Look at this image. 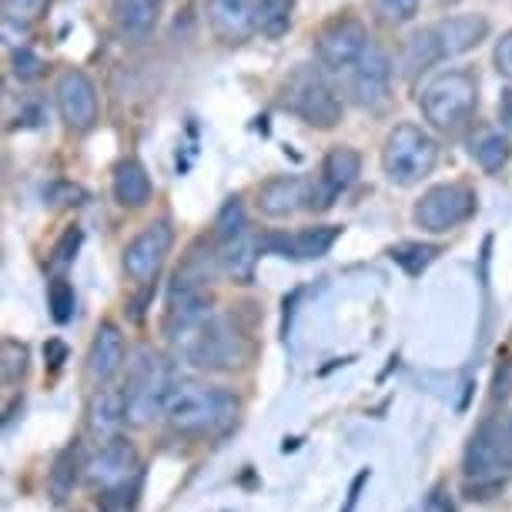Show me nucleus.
<instances>
[{"mask_svg": "<svg viewBox=\"0 0 512 512\" xmlns=\"http://www.w3.org/2000/svg\"><path fill=\"white\" fill-rule=\"evenodd\" d=\"M164 415H168L171 429L181 432V436H218L235 422L238 402L231 392L215 389V385L178 382Z\"/></svg>", "mask_w": 512, "mask_h": 512, "instance_id": "1", "label": "nucleus"}, {"mask_svg": "<svg viewBox=\"0 0 512 512\" xmlns=\"http://www.w3.org/2000/svg\"><path fill=\"white\" fill-rule=\"evenodd\" d=\"M479 104V84L469 71H442L425 81L419 108L436 131H459Z\"/></svg>", "mask_w": 512, "mask_h": 512, "instance_id": "2", "label": "nucleus"}, {"mask_svg": "<svg viewBox=\"0 0 512 512\" xmlns=\"http://www.w3.org/2000/svg\"><path fill=\"white\" fill-rule=\"evenodd\" d=\"M439 161V144L429 131H422L419 124H395L385 138L382 148V171L392 185L412 188L419 185L425 175H432Z\"/></svg>", "mask_w": 512, "mask_h": 512, "instance_id": "3", "label": "nucleus"}, {"mask_svg": "<svg viewBox=\"0 0 512 512\" xmlns=\"http://www.w3.org/2000/svg\"><path fill=\"white\" fill-rule=\"evenodd\" d=\"M181 352L201 372H231L248 359V338L231 315H211L181 342Z\"/></svg>", "mask_w": 512, "mask_h": 512, "instance_id": "4", "label": "nucleus"}, {"mask_svg": "<svg viewBox=\"0 0 512 512\" xmlns=\"http://www.w3.org/2000/svg\"><path fill=\"white\" fill-rule=\"evenodd\" d=\"M175 375H171V362L161 355H141L134 365L128 389H124V419L131 425H148L168 409V399L175 392Z\"/></svg>", "mask_w": 512, "mask_h": 512, "instance_id": "5", "label": "nucleus"}, {"mask_svg": "<svg viewBox=\"0 0 512 512\" xmlns=\"http://www.w3.org/2000/svg\"><path fill=\"white\" fill-rule=\"evenodd\" d=\"M282 108L312 128H335L342 121V101L335 98L322 71H315L312 64H302L288 74V81L282 84Z\"/></svg>", "mask_w": 512, "mask_h": 512, "instance_id": "6", "label": "nucleus"}, {"mask_svg": "<svg viewBox=\"0 0 512 512\" xmlns=\"http://www.w3.org/2000/svg\"><path fill=\"white\" fill-rule=\"evenodd\" d=\"M466 479L486 482V479H506L512 469V412L506 419H486L482 429L472 436L466 459H462Z\"/></svg>", "mask_w": 512, "mask_h": 512, "instance_id": "7", "label": "nucleus"}, {"mask_svg": "<svg viewBox=\"0 0 512 512\" xmlns=\"http://www.w3.org/2000/svg\"><path fill=\"white\" fill-rule=\"evenodd\" d=\"M472 215H476V191L469 185H456V181L429 188L412 211L415 225L429 231V235H446V231L459 228Z\"/></svg>", "mask_w": 512, "mask_h": 512, "instance_id": "8", "label": "nucleus"}, {"mask_svg": "<svg viewBox=\"0 0 512 512\" xmlns=\"http://www.w3.org/2000/svg\"><path fill=\"white\" fill-rule=\"evenodd\" d=\"M369 31H365V24L359 17H335V21H328L322 31H318V57H322L325 67H332L338 74H349L355 64H359V57L365 54V47H369Z\"/></svg>", "mask_w": 512, "mask_h": 512, "instance_id": "9", "label": "nucleus"}, {"mask_svg": "<svg viewBox=\"0 0 512 512\" xmlns=\"http://www.w3.org/2000/svg\"><path fill=\"white\" fill-rule=\"evenodd\" d=\"M54 101L67 128L88 131L91 124L98 121V91H94L91 77L84 71H77V67H67V71L57 74Z\"/></svg>", "mask_w": 512, "mask_h": 512, "instance_id": "10", "label": "nucleus"}, {"mask_svg": "<svg viewBox=\"0 0 512 512\" xmlns=\"http://www.w3.org/2000/svg\"><path fill=\"white\" fill-rule=\"evenodd\" d=\"M171 245H175V231H171V225L168 221H154V225L144 228L141 235L124 248V272L141 285L151 282V278L161 272Z\"/></svg>", "mask_w": 512, "mask_h": 512, "instance_id": "11", "label": "nucleus"}, {"mask_svg": "<svg viewBox=\"0 0 512 512\" xmlns=\"http://www.w3.org/2000/svg\"><path fill=\"white\" fill-rule=\"evenodd\" d=\"M362 175V154L355 148H345V144H338L325 154L322 161V178H318V188L312 185V198H308V208L312 211H325L332 208V201L342 195V191H349L355 181Z\"/></svg>", "mask_w": 512, "mask_h": 512, "instance_id": "12", "label": "nucleus"}, {"mask_svg": "<svg viewBox=\"0 0 512 512\" xmlns=\"http://www.w3.org/2000/svg\"><path fill=\"white\" fill-rule=\"evenodd\" d=\"M88 482L94 489H101V492H111V489H121V486H128L131 479H138L141 476V469H138V452H134L131 442H124L114 436L111 442H104L101 452L88 462Z\"/></svg>", "mask_w": 512, "mask_h": 512, "instance_id": "13", "label": "nucleus"}, {"mask_svg": "<svg viewBox=\"0 0 512 512\" xmlns=\"http://www.w3.org/2000/svg\"><path fill=\"white\" fill-rule=\"evenodd\" d=\"M352 94L362 108H382L389 101V81H392V61L379 44H369L359 64L349 71Z\"/></svg>", "mask_w": 512, "mask_h": 512, "instance_id": "14", "label": "nucleus"}, {"mask_svg": "<svg viewBox=\"0 0 512 512\" xmlns=\"http://www.w3.org/2000/svg\"><path fill=\"white\" fill-rule=\"evenodd\" d=\"M211 34L225 44H241L258 31V0H208Z\"/></svg>", "mask_w": 512, "mask_h": 512, "instance_id": "15", "label": "nucleus"}, {"mask_svg": "<svg viewBox=\"0 0 512 512\" xmlns=\"http://www.w3.org/2000/svg\"><path fill=\"white\" fill-rule=\"evenodd\" d=\"M432 34H436L439 54H442V61H446V57H459L486 41L489 21L482 14H456V17H446V21L432 24Z\"/></svg>", "mask_w": 512, "mask_h": 512, "instance_id": "16", "label": "nucleus"}, {"mask_svg": "<svg viewBox=\"0 0 512 512\" xmlns=\"http://www.w3.org/2000/svg\"><path fill=\"white\" fill-rule=\"evenodd\" d=\"M338 231H342V228L322 225V228L295 231V235H265V238H262V245H265V251H272V255L295 258V262H308V258H322V255H328V248L335 245Z\"/></svg>", "mask_w": 512, "mask_h": 512, "instance_id": "17", "label": "nucleus"}, {"mask_svg": "<svg viewBox=\"0 0 512 512\" xmlns=\"http://www.w3.org/2000/svg\"><path fill=\"white\" fill-rule=\"evenodd\" d=\"M308 198H312V185L298 175H278L268 178L262 191H258V208L268 218H288L295 215L298 208H308Z\"/></svg>", "mask_w": 512, "mask_h": 512, "instance_id": "18", "label": "nucleus"}, {"mask_svg": "<svg viewBox=\"0 0 512 512\" xmlns=\"http://www.w3.org/2000/svg\"><path fill=\"white\" fill-rule=\"evenodd\" d=\"M262 251H265L262 238H258L251 228H245L238 238H231L221 245L218 262H221V268H225V275L231 278V282L251 285L255 282V268H258V255H262Z\"/></svg>", "mask_w": 512, "mask_h": 512, "instance_id": "19", "label": "nucleus"}, {"mask_svg": "<svg viewBox=\"0 0 512 512\" xmlns=\"http://www.w3.org/2000/svg\"><path fill=\"white\" fill-rule=\"evenodd\" d=\"M121 362H124V335L118 325L104 322L98 328V335H94L91 352H88V379L94 385L111 382L114 375H118Z\"/></svg>", "mask_w": 512, "mask_h": 512, "instance_id": "20", "label": "nucleus"}, {"mask_svg": "<svg viewBox=\"0 0 512 512\" xmlns=\"http://www.w3.org/2000/svg\"><path fill=\"white\" fill-rule=\"evenodd\" d=\"M124 419V392H114V389H101L98 395L91 399L88 405V432L91 439H98L101 446L104 442H111L118 436Z\"/></svg>", "mask_w": 512, "mask_h": 512, "instance_id": "21", "label": "nucleus"}, {"mask_svg": "<svg viewBox=\"0 0 512 512\" xmlns=\"http://www.w3.org/2000/svg\"><path fill=\"white\" fill-rule=\"evenodd\" d=\"M114 198L121 208H141L151 198V178L141 161H121L114 168Z\"/></svg>", "mask_w": 512, "mask_h": 512, "instance_id": "22", "label": "nucleus"}, {"mask_svg": "<svg viewBox=\"0 0 512 512\" xmlns=\"http://www.w3.org/2000/svg\"><path fill=\"white\" fill-rule=\"evenodd\" d=\"M161 17V0H114V21H118L121 34L144 37L154 31Z\"/></svg>", "mask_w": 512, "mask_h": 512, "instance_id": "23", "label": "nucleus"}, {"mask_svg": "<svg viewBox=\"0 0 512 512\" xmlns=\"http://www.w3.org/2000/svg\"><path fill=\"white\" fill-rule=\"evenodd\" d=\"M512 154V144L502 131H482L476 141H472V158L486 175H499L502 168H506Z\"/></svg>", "mask_w": 512, "mask_h": 512, "instance_id": "24", "label": "nucleus"}, {"mask_svg": "<svg viewBox=\"0 0 512 512\" xmlns=\"http://www.w3.org/2000/svg\"><path fill=\"white\" fill-rule=\"evenodd\" d=\"M436 61H442V54H439V44H436L432 27H422V31H415L409 41H405V51H402V71L405 74L425 71V67H432Z\"/></svg>", "mask_w": 512, "mask_h": 512, "instance_id": "25", "label": "nucleus"}, {"mask_svg": "<svg viewBox=\"0 0 512 512\" xmlns=\"http://www.w3.org/2000/svg\"><path fill=\"white\" fill-rule=\"evenodd\" d=\"M295 0H258V31L265 37H282L292 27Z\"/></svg>", "mask_w": 512, "mask_h": 512, "instance_id": "26", "label": "nucleus"}, {"mask_svg": "<svg viewBox=\"0 0 512 512\" xmlns=\"http://www.w3.org/2000/svg\"><path fill=\"white\" fill-rule=\"evenodd\" d=\"M392 262L405 268V275H422L425 268H429L432 262H436L439 248L436 245H419V241H405V245H395L392 251Z\"/></svg>", "mask_w": 512, "mask_h": 512, "instance_id": "27", "label": "nucleus"}, {"mask_svg": "<svg viewBox=\"0 0 512 512\" xmlns=\"http://www.w3.org/2000/svg\"><path fill=\"white\" fill-rule=\"evenodd\" d=\"M77 482V446H67L61 456L54 459V469H51V496L61 502L67 499V492L74 489Z\"/></svg>", "mask_w": 512, "mask_h": 512, "instance_id": "28", "label": "nucleus"}, {"mask_svg": "<svg viewBox=\"0 0 512 512\" xmlns=\"http://www.w3.org/2000/svg\"><path fill=\"white\" fill-rule=\"evenodd\" d=\"M245 228H248L245 208H241L238 198H228L225 205H221L218 218H215V241H218V245H225V241L238 238Z\"/></svg>", "mask_w": 512, "mask_h": 512, "instance_id": "29", "label": "nucleus"}, {"mask_svg": "<svg viewBox=\"0 0 512 512\" xmlns=\"http://www.w3.org/2000/svg\"><path fill=\"white\" fill-rule=\"evenodd\" d=\"M372 14L385 27H402L419 14V0H372Z\"/></svg>", "mask_w": 512, "mask_h": 512, "instance_id": "30", "label": "nucleus"}, {"mask_svg": "<svg viewBox=\"0 0 512 512\" xmlns=\"http://www.w3.org/2000/svg\"><path fill=\"white\" fill-rule=\"evenodd\" d=\"M47 305H51V315L57 325L71 322L74 318V285L67 278H54L51 288H47Z\"/></svg>", "mask_w": 512, "mask_h": 512, "instance_id": "31", "label": "nucleus"}, {"mask_svg": "<svg viewBox=\"0 0 512 512\" xmlns=\"http://www.w3.org/2000/svg\"><path fill=\"white\" fill-rule=\"evenodd\" d=\"M0 11H4L7 24L27 27V24L41 21V14L47 11V0H0Z\"/></svg>", "mask_w": 512, "mask_h": 512, "instance_id": "32", "label": "nucleus"}, {"mask_svg": "<svg viewBox=\"0 0 512 512\" xmlns=\"http://www.w3.org/2000/svg\"><path fill=\"white\" fill-rule=\"evenodd\" d=\"M27 372V349L21 342H14V338H7L4 342V382L14 385L21 382Z\"/></svg>", "mask_w": 512, "mask_h": 512, "instance_id": "33", "label": "nucleus"}, {"mask_svg": "<svg viewBox=\"0 0 512 512\" xmlns=\"http://www.w3.org/2000/svg\"><path fill=\"white\" fill-rule=\"evenodd\" d=\"M11 67L21 81H37V77L44 74V61L34 51H27V47H17V51L11 54Z\"/></svg>", "mask_w": 512, "mask_h": 512, "instance_id": "34", "label": "nucleus"}, {"mask_svg": "<svg viewBox=\"0 0 512 512\" xmlns=\"http://www.w3.org/2000/svg\"><path fill=\"white\" fill-rule=\"evenodd\" d=\"M81 228H71V231H64V238L57 241V248H54V268H61L67 265L71 258L77 255V248H81Z\"/></svg>", "mask_w": 512, "mask_h": 512, "instance_id": "35", "label": "nucleus"}, {"mask_svg": "<svg viewBox=\"0 0 512 512\" xmlns=\"http://www.w3.org/2000/svg\"><path fill=\"white\" fill-rule=\"evenodd\" d=\"M512 395V362H502L492 379V402H506Z\"/></svg>", "mask_w": 512, "mask_h": 512, "instance_id": "36", "label": "nucleus"}, {"mask_svg": "<svg viewBox=\"0 0 512 512\" xmlns=\"http://www.w3.org/2000/svg\"><path fill=\"white\" fill-rule=\"evenodd\" d=\"M492 61H496V71L512 81V31L502 34V41L496 44V54H492Z\"/></svg>", "mask_w": 512, "mask_h": 512, "instance_id": "37", "label": "nucleus"}, {"mask_svg": "<svg viewBox=\"0 0 512 512\" xmlns=\"http://www.w3.org/2000/svg\"><path fill=\"white\" fill-rule=\"evenodd\" d=\"M365 482H369V469H362L359 476H355L352 489H349V502H345V509H342V512H355V506H359L362 489H365Z\"/></svg>", "mask_w": 512, "mask_h": 512, "instance_id": "38", "label": "nucleus"}, {"mask_svg": "<svg viewBox=\"0 0 512 512\" xmlns=\"http://www.w3.org/2000/svg\"><path fill=\"white\" fill-rule=\"evenodd\" d=\"M44 355H47V359H51V365H54V369H61V362L67 359V349H64L61 342H47Z\"/></svg>", "mask_w": 512, "mask_h": 512, "instance_id": "39", "label": "nucleus"}, {"mask_svg": "<svg viewBox=\"0 0 512 512\" xmlns=\"http://www.w3.org/2000/svg\"><path fill=\"white\" fill-rule=\"evenodd\" d=\"M499 118L506 121V128H512V91H502V98H499Z\"/></svg>", "mask_w": 512, "mask_h": 512, "instance_id": "40", "label": "nucleus"}]
</instances>
